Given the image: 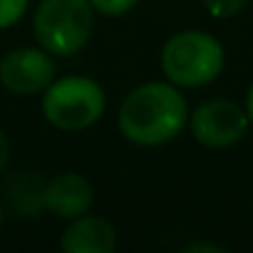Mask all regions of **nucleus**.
Segmentation results:
<instances>
[{
  "instance_id": "20e7f679",
  "label": "nucleus",
  "mask_w": 253,
  "mask_h": 253,
  "mask_svg": "<svg viewBox=\"0 0 253 253\" xmlns=\"http://www.w3.org/2000/svg\"><path fill=\"white\" fill-rule=\"evenodd\" d=\"M107 99L99 82L70 75L52 80L42 94V117L62 132H80L104 114Z\"/></svg>"
},
{
  "instance_id": "ddd939ff",
  "label": "nucleus",
  "mask_w": 253,
  "mask_h": 253,
  "mask_svg": "<svg viewBox=\"0 0 253 253\" xmlns=\"http://www.w3.org/2000/svg\"><path fill=\"white\" fill-rule=\"evenodd\" d=\"M223 253L226 248L223 246H218V243H189V246H184V253Z\"/></svg>"
},
{
  "instance_id": "f257e3e1",
  "label": "nucleus",
  "mask_w": 253,
  "mask_h": 253,
  "mask_svg": "<svg viewBox=\"0 0 253 253\" xmlns=\"http://www.w3.org/2000/svg\"><path fill=\"white\" fill-rule=\"evenodd\" d=\"M186 122L189 104L169 80L139 84L119 107V132L137 147H162L176 139Z\"/></svg>"
},
{
  "instance_id": "423d86ee",
  "label": "nucleus",
  "mask_w": 253,
  "mask_h": 253,
  "mask_svg": "<svg viewBox=\"0 0 253 253\" xmlns=\"http://www.w3.org/2000/svg\"><path fill=\"white\" fill-rule=\"evenodd\" d=\"M55 72V57L45 47H18L0 62V82L18 97L45 92Z\"/></svg>"
},
{
  "instance_id": "dca6fc26",
  "label": "nucleus",
  "mask_w": 253,
  "mask_h": 253,
  "mask_svg": "<svg viewBox=\"0 0 253 253\" xmlns=\"http://www.w3.org/2000/svg\"><path fill=\"white\" fill-rule=\"evenodd\" d=\"M3 218H5V209H3V201H0V226H3Z\"/></svg>"
},
{
  "instance_id": "9b49d317",
  "label": "nucleus",
  "mask_w": 253,
  "mask_h": 253,
  "mask_svg": "<svg viewBox=\"0 0 253 253\" xmlns=\"http://www.w3.org/2000/svg\"><path fill=\"white\" fill-rule=\"evenodd\" d=\"M30 0H0V30L13 28L28 13Z\"/></svg>"
},
{
  "instance_id": "4468645a",
  "label": "nucleus",
  "mask_w": 253,
  "mask_h": 253,
  "mask_svg": "<svg viewBox=\"0 0 253 253\" xmlns=\"http://www.w3.org/2000/svg\"><path fill=\"white\" fill-rule=\"evenodd\" d=\"M8 162H10V142H8V134L0 129V174L5 171Z\"/></svg>"
},
{
  "instance_id": "6e6552de",
  "label": "nucleus",
  "mask_w": 253,
  "mask_h": 253,
  "mask_svg": "<svg viewBox=\"0 0 253 253\" xmlns=\"http://www.w3.org/2000/svg\"><path fill=\"white\" fill-rule=\"evenodd\" d=\"M60 246L67 253H112L117 248V231L107 218L87 211L70 221Z\"/></svg>"
},
{
  "instance_id": "39448f33",
  "label": "nucleus",
  "mask_w": 253,
  "mask_h": 253,
  "mask_svg": "<svg viewBox=\"0 0 253 253\" xmlns=\"http://www.w3.org/2000/svg\"><path fill=\"white\" fill-rule=\"evenodd\" d=\"M248 124L246 107H238L231 99H209L189 114L194 139L209 149H228L238 144L248 132Z\"/></svg>"
},
{
  "instance_id": "f8f14e48",
  "label": "nucleus",
  "mask_w": 253,
  "mask_h": 253,
  "mask_svg": "<svg viewBox=\"0 0 253 253\" xmlns=\"http://www.w3.org/2000/svg\"><path fill=\"white\" fill-rule=\"evenodd\" d=\"M94 13L99 15H109V18H117V15H124L129 13L139 0H89Z\"/></svg>"
},
{
  "instance_id": "f03ea898",
  "label": "nucleus",
  "mask_w": 253,
  "mask_h": 253,
  "mask_svg": "<svg viewBox=\"0 0 253 253\" xmlns=\"http://www.w3.org/2000/svg\"><path fill=\"white\" fill-rule=\"evenodd\" d=\"M226 55L221 42L206 30H181L162 47V70L176 87H204L223 70Z\"/></svg>"
},
{
  "instance_id": "9d476101",
  "label": "nucleus",
  "mask_w": 253,
  "mask_h": 253,
  "mask_svg": "<svg viewBox=\"0 0 253 253\" xmlns=\"http://www.w3.org/2000/svg\"><path fill=\"white\" fill-rule=\"evenodd\" d=\"M246 3L248 0H204V8L211 18L228 20V18H236L246 8Z\"/></svg>"
},
{
  "instance_id": "2eb2a0df",
  "label": "nucleus",
  "mask_w": 253,
  "mask_h": 253,
  "mask_svg": "<svg viewBox=\"0 0 253 253\" xmlns=\"http://www.w3.org/2000/svg\"><path fill=\"white\" fill-rule=\"evenodd\" d=\"M246 114H248V119L253 124V82H251V87L246 92Z\"/></svg>"
},
{
  "instance_id": "0eeeda50",
  "label": "nucleus",
  "mask_w": 253,
  "mask_h": 253,
  "mask_svg": "<svg viewBox=\"0 0 253 253\" xmlns=\"http://www.w3.org/2000/svg\"><path fill=\"white\" fill-rule=\"evenodd\" d=\"M92 204H94V189L82 174L62 171L45 184V206L57 218L72 221L87 213Z\"/></svg>"
},
{
  "instance_id": "1a4fd4ad",
  "label": "nucleus",
  "mask_w": 253,
  "mask_h": 253,
  "mask_svg": "<svg viewBox=\"0 0 253 253\" xmlns=\"http://www.w3.org/2000/svg\"><path fill=\"white\" fill-rule=\"evenodd\" d=\"M10 206L25 218H38L47 209L45 184H40V179L33 174H20L10 184Z\"/></svg>"
},
{
  "instance_id": "7ed1b4c3",
  "label": "nucleus",
  "mask_w": 253,
  "mask_h": 253,
  "mask_svg": "<svg viewBox=\"0 0 253 253\" xmlns=\"http://www.w3.org/2000/svg\"><path fill=\"white\" fill-rule=\"evenodd\" d=\"M94 28V8L89 0H40L33 18V33L40 47L55 57L80 52Z\"/></svg>"
}]
</instances>
